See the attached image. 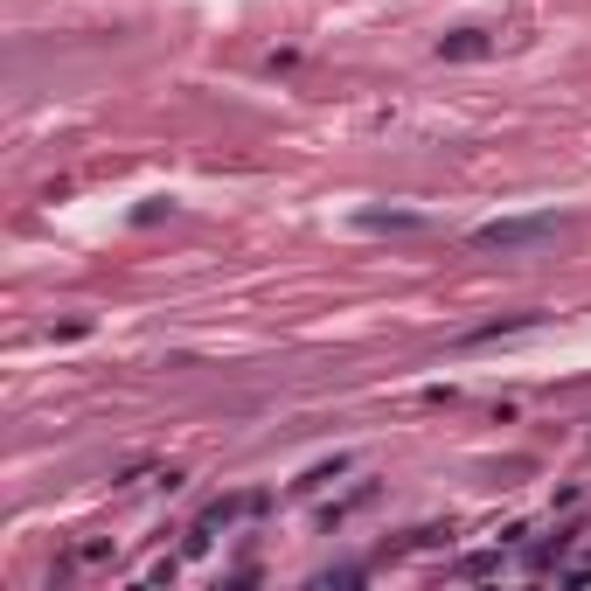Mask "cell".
<instances>
[{"label":"cell","instance_id":"277c9868","mask_svg":"<svg viewBox=\"0 0 591 591\" xmlns=\"http://www.w3.org/2000/svg\"><path fill=\"white\" fill-rule=\"evenodd\" d=\"M362 230H418V216H362Z\"/></svg>","mask_w":591,"mask_h":591},{"label":"cell","instance_id":"6da1fadb","mask_svg":"<svg viewBox=\"0 0 591 591\" xmlns=\"http://www.w3.org/2000/svg\"><path fill=\"white\" fill-rule=\"evenodd\" d=\"M265 501H272V494H230V501H216V508L188 529V550H209V543H216V529H237V522L265 515Z\"/></svg>","mask_w":591,"mask_h":591},{"label":"cell","instance_id":"7a4b0ae2","mask_svg":"<svg viewBox=\"0 0 591 591\" xmlns=\"http://www.w3.org/2000/svg\"><path fill=\"white\" fill-rule=\"evenodd\" d=\"M536 237H557V216H522V223H487L473 244L487 251H515V244H536Z\"/></svg>","mask_w":591,"mask_h":591},{"label":"cell","instance_id":"3957f363","mask_svg":"<svg viewBox=\"0 0 591 591\" xmlns=\"http://www.w3.org/2000/svg\"><path fill=\"white\" fill-rule=\"evenodd\" d=\"M487 49H494V35H487V28H459V35H445V42H439L445 63H473V56H487Z\"/></svg>","mask_w":591,"mask_h":591}]
</instances>
